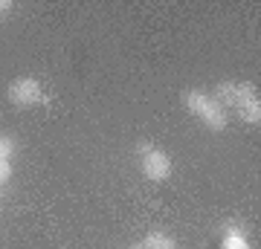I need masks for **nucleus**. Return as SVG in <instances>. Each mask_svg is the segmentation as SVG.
Returning <instances> with one entry per match:
<instances>
[{
    "label": "nucleus",
    "instance_id": "39448f33",
    "mask_svg": "<svg viewBox=\"0 0 261 249\" xmlns=\"http://www.w3.org/2000/svg\"><path fill=\"white\" fill-rule=\"evenodd\" d=\"M140 246L142 249H177V240L168 238V235H163V232H148Z\"/></svg>",
    "mask_w": 261,
    "mask_h": 249
},
{
    "label": "nucleus",
    "instance_id": "7ed1b4c3",
    "mask_svg": "<svg viewBox=\"0 0 261 249\" xmlns=\"http://www.w3.org/2000/svg\"><path fill=\"white\" fill-rule=\"evenodd\" d=\"M142 177L151 180V183L168 180V177H171V159H168V154H163L157 148H154L151 154H145V157H142Z\"/></svg>",
    "mask_w": 261,
    "mask_h": 249
},
{
    "label": "nucleus",
    "instance_id": "f257e3e1",
    "mask_svg": "<svg viewBox=\"0 0 261 249\" xmlns=\"http://www.w3.org/2000/svg\"><path fill=\"white\" fill-rule=\"evenodd\" d=\"M186 107L195 113L197 119H203L206 125H209V130H224L226 122H229L224 107L215 102L212 96H206V93H200V90H192L186 96Z\"/></svg>",
    "mask_w": 261,
    "mask_h": 249
},
{
    "label": "nucleus",
    "instance_id": "6e6552de",
    "mask_svg": "<svg viewBox=\"0 0 261 249\" xmlns=\"http://www.w3.org/2000/svg\"><path fill=\"white\" fill-rule=\"evenodd\" d=\"M12 151H15V142H12L9 136H0V157L9 159V157H12Z\"/></svg>",
    "mask_w": 261,
    "mask_h": 249
},
{
    "label": "nucleus",
    "instance_id": "1a4fd4ad",
    "mask_svg": "<svg viewBox=\"0 0 261 249\" xmlns=\"http://www.w3.org/2000/svg\"><path fill=\"white\" fill-rule=\"evenodd\" d=\"M9 177H12V162H9V159H3V157H0V185L6 183Z\"/></svg>",
    "mask_w": 261,
    "mask_h": 249
},
{
    "label": "nucleus",
    "instance_id": "423d86ee",
    "mask_svg": "<svg viewBox=\"0 0 261 249\" xmlns=\"http://www.w3.org/2000/svg\"><path fill=\"white\" fill-rule=\"evenodd\" d=\"M235 113H238V116L247 122V125H258V122H261V102L255 99V102H250V104H244V107H238Z\"/></svg>",
    "mask_w": 261,
    "mask_h": 249
},
{
    "label": "nucleus",
    "instance_id": "0eeeda50",
    "mask_svg": "<svg viewBox=\"0 0 261 249\" xmlns=\"http://www.w3.org/2000/svg\"><path fill=\"white\" fill-rule=\"evenodd\" d=\"M221 249H250V246H247V240H244L241 235H238V232H229Z\"/></svg>",
    "mask_w": 261,
    "mask_h": 249
},
{
    "label": "nucleus",
    "instance_id": "f03ea898",
    "mask_svg": "<svg viewBox=\"0 0 261 249\" xmlns=\"http://www.w3.org/2000/svg\"><path fill=\"white\" fill-rule=\"evenodd\" d=\"M6 99H9L15 107H35V104L47 102L44 87H41L35 78H15V81L6 87Z\"/></svg>",
    "mask_w": 261,
    "mask_h": 249
},
{
    "label": "nucleus",
    "instance_id": "20e7f679",
    "mask_svg": "<svg viewBox=\"0 0 261 249\" xmlns=\"http://www.w3.org/2000/svg\"><path fill=\"white\" fill-rule=\"evenodd\" d=\"M212 99L221 104L224 110H232V104H235V81H221L218 87H215Z\"/></svg>",
    "mask_w": 261,
    "mask_h": 249
},
{
    "label": "nucleus",
    "instance_id": "f8f14e48",
    "mask_svg": "<svg viewBox=\"0 0 261 249\" xmlns=\"http://www.w3.org/2000/svg\"><path fill=\"white\" fill-rule=\"evenodd\" d=\"M125 249H142L140 243H130V246H125Z\"/></svg>",
    "mask_w": 261,
    "mask_h": 249
},
{
    "label": "nucleus",
    "instance_id": "9d476101",
    "mask_svg": "<svg viewBox=\"0 0 261 249\" xmlns=\"http://www.w3.org/2000/svg\"><path fill=\"white\" fill-rule=\"evenodd\" d=\"M151 151H154L151 142H140V145H137V154H140V157H145V154H151Z\"/></svg>",
    "mask_w": 261,
    "mask_h": 249
},
{
    "label": "nucleus",
    "instance_id": "9b49d317",
    "mask_svg": "<svg viewBox=\"0 0 261 249\" xmlns=\"http://www.w3.org/2000/svg\"><path fill=\"white\" fill-rule=\"evenodd\" d=\"M9 9H12V3H9V0H0V20L6 18V12H9Z\"/></svg>",
    "mask_w": 261,
    "mask_h": 249
}]
</instances>
